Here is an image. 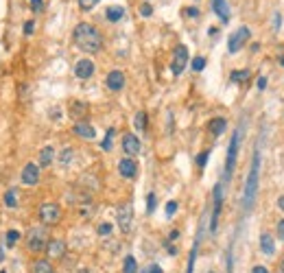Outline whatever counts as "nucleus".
<instances>
[{
    "instance_id": "6e6552de",
    "label": "nucleus",
    "mask_w": 284,
    "mask_h": 273,
    "mask_svg": "<svg viewBox=\"0 0 284 273\" xmlns=\"http://www.w3.org/2000/svg\"><path fill=\"white\" fill-rule=\"evenodd\" d=\"M249 37H251V31H249L247 27L236 29V31L230 35V39H227V50H230L232 55L238 53V50H241V48L247 44V39H249Z\"/></svg>"
},
{
    "instance_id": "393cba45",
    "label": "nucleus",
    "mask_w": 284,
    "mask_h": 273,
    "mask_svg": "<svg viewBox=\"0 0 284 273\" xmlns=\"http://www.w3.org/2000/svg\"><path fill=\"white\" fill-rule=\"evenodd\" d=\"M251 77L249 70H234V72L230 74V81H234V83H243V81H247Z\"/></svg>"
},
{
    "instance_id": "4c0bfd02",
    "label": "nucleus",
    "mask_w": 284,
    "mask_h": 273,
    "mask_svg": "<svg viewBox=\"0 0 284 273\" xmlns=\"http://www.w3.org/2000/svg\"><path fill=\"white\" fill-rule=\"evenodd\" d=\"M177 212V201H169L166 204V216H173Z\"/></svg>"
},
{
    "instance_id": "a878e982",
    "label": "nucleus",
    "mask_w": 284,
    "mask_h": 273,
    "mask_svg": "<svg viewBox=\"0 0 284 273\" xmlns=\"http://www.w3.org/2000/svg\"><path fill=\"white\" fill-rule=\"evenodd\" d=\"M123 273H138V262H136L134 256H127V258H125Z\"/></svg>"
},
{
    "instance_id": "f3484780",
    "label": "nucleus",
    "mask_w": 284,
    "mask_h": 273,
    "mask_svg": "<svg viewBox=\"0 0 284 273\" xmlns=\"http://www.w3.org/2000/svg\"><path fill=\"white\" fill-rule=\"evenodd\" d=\"M70 116H72L74 120H83L85 116H88V103H83V101H72L70 103Z\"/></svg>"
},
{
    "instance_id": "e433bc0d",
    "label": "nucleus",
    "mask_w": 284,
    "mask_h": 273,
    "mask_svg": "<svg viewBox=\"0 0 284 273\" xmlns=\"http://www.w3.org/2000/svg\"><path fill=\"white\" fill-rule=\"evenodd\" d=\"M96 232H99L101 236H109V234H111V225H109V223H101Z\"/></svg>"
},
{
    "instance_id": "39448f33",
    "label": "nucleus",
    "mask_w": 284,
    "mask_h": 273,
    "mask_svg": "<svg viewBox=\"0 0 284 273\" xmlns=\"http://www.w3.org/2000/svg\"><path fill=\"white\" fill-rule=\"evenodd\" d=\"M116 221L123 234H129L131 227H134V205L131 204H120L116 210Z\"/></svg>"
},
{
    "instance_id": "72a5a7b5",
    "label": "nucleus",
    "mask_w": 284,
    "mask_h": 273,
    "mask_svg": "<svg viewBox=\"0 0 284 273\" xmlns=\"http://www.w3.org/2000/svg\"><path fill=\"white\" fill-rule=\"evenodd\" d=\"M31 2V11L33 13H42L44 11V0H29Z\"/></svg>"
},
{
    "instance_id": "423d86ee",
    "label": "nucleus",
    "mask_w": 284,
    "mask_h": 273,
    "mask_svg": "<svg viewBox=\"0 0 284 273\" xmlns=\"http://www.w3.org/2000/svg\"><path fill=\"white\" fill-rule=\"evenodd\" d=\"M186 66H188V48H186L184 44H179V46H175V50H173V59H171V72H173L175 77H179V74L186 70Z\"/></svg>"
},
{
    "instance_id": "9d476101",
    "label": "nucleus",
    "mask_w": 284,
    "mask_h": 273,
    "mask_svg": "<svg viewBox=\"0 0 284 273\" xmlns=\"http://www.w3.org/2000/svg\"><path fill=\"white\" fill-rule=\"evenodd\" d=\"M74 74H77V79H81V81H88L94 74V62L88 57L79 59V62L74 64Z\"/></svg>"
},
{
    "instance_id": "c756f323",
    "label": "nucleus",
    "mask_w": 284,
    "mask_h": 273,
    "mask_svg": "<svg viewBox=\"0 0 284 273\" xmlns=\"http://www.w3.org/2000/svg\"><path fill=\"white\" fill-rule=\"evenodd\" d=\"M96 4H99V0H79V9H81V11H92Z\"/></svg>"
},
{
    "instance_id": "bb28decb",
    "label": "nucleus",
    "mask_w": 284,
    "mask_h": 273,
    "mask_svg": "<svg viewBox=\"0 0 284 273\" xmlns=\"http://www.w3.org/2000/svg\"><path fill=\"white\" fill-rule=\"evenodd\" d=\"M114 138H116V129H107V134H105V140L101 142L103 151H111V146H114Z\"/></svg>"
},
{
    "instance_id": "49530a36",
    "label": "nucleus",
    "mask_w": 284,
    "mask_h": 273,
    "mask_svg": "<svg viewBox=\"0 0 284 273\" xmlns=\"http://www.w3.org/2000/svg\"><path fill=\"white\" fill-rule=\"evenodd\" d=\"M177 236H179V232L173 230V232H171V234H169V240H177Z\"/></svg>"
},
{
    "instance_id": "ea45409f",
    "label": "nucleus",
    "mask_w": 284,
    "mask_h": 273,
    "mask_svg": "<svg viewBox=\"0 0 284 273\" xmlns=\"http://www.w3.org/2000/svg\"><path fill=\"white\" fill-rule=\"evenodd\" d=\"M184 11H186V16H188V18H197V16H199V9H197V7H186Z\"/></svg>"
},
{
    "instance_id": "2eb2a0df",
    "label": "nucleus",
    "mask_w": 284,
    "mask_h": 273,
    "mask_svg": "<svg viewBox=\"0 0 284 273\" xmlns=\"http://www.w3.org/2000/svg\"><path fill=\"white\" fill-rule=\"evenodd\" d=\"M24 186H35L39 181V166L37 164H27L22 169V175H20Z\"/></svg>"
},
{
    "instance_id": "aec40b11",
    "label": "nucleus",
    "mask_w": 284,
    "mask_h": 273,
    "mask_svg": "<svg viewBox=\"0 0 284 273\" xmlns=\"http://www.w3.org/2000/svg\"><path fill=\"white\" fill-rule=\"evenodd\" d=\"M260 251L265 256H273V251H276V242H273L271 234H260Z\"/></svg>"
},
{
    "instance_id": "c03bdc74",
    "label": "nucleus",
    "mask_w": 284,
    "mask_h": 273,
    "mask_svg": "<svg viewBox=\"0 0 284 273\" xmlns=\"http://www.w3.org/2000/svg\"><path fill=\"white\" fill-rule=\"evenodd\" d=\"M144 273H162V267H160V265H151Z\"/></svg>"
},
{
    "instance_id": "79ce46f5",
    "label": "nucleus",
    "mask_w": 284,
    "mask_h": 273,
    "mask_svg": "<svg viewBox=\"0 0 284 273\" xmlns=\"http://www.w3.org/2000/svg\"><path fill=\"white\" fill-rule=\"evenodd\" d=\"M278 239L280 240H284V219L278 223Z\"/></svg>"
},
{
    "instance_id": "f704fd0d",
    "label": "nucleus",
    "mask_w": 284,
    "mask_h": 273,
    "mask_svg": "<svg viewBox=\"0 0 284 273\" xmlns=\"http://www.w3.org/2000/svg\"><path fill=\"white\" fill-rule=\"evenodd\" d=\"M140 16H142V18H151V16H153V7H151L149 2H144V4L140 7Z\"/></svg>"
},
{
    "instance_id": "5701e85b",
    "label": "nucleus",
    "mask_w": 284,
    "mask_h": 273,
    "mask_svg": "<svg viewBox=\"0 0 284 273\" xmlns=\"http://www.w3.org/2000/svg\"><path fill=\"white\" fill-rule=\"evenodd\" d=\"M4 205L7 208H18V188H9L7 193H4Z\"/></svg>"
},
{
    "instance_id": "4468645a",
    "label": "nucleus",
    "mask_w": 284,
    "mask_h": 273,
    "mask_svg": "<svg viewBox=\"0 0 284 273\" xmlns=\"http://www.w3.org/2000/svg\"><path fill=\"white\" fill-rule=\"evenodd\" d=\"M221 205H223V186L216 184L214 188V210H212V221H210V230L216 232V223H219V214H221Z\"/></svg>"
},
{
    "instance_id": "a18cd8bd",
    "label": "nucleus",
    "mask_w": 284,
    "mask_h": 273,
    "mask_svg": "<svg viewBox=\"0 0 284 273\" xmlns=\"http://www.w3.org/2000/svg\"><path fill=\"white\" fill-rule=\"evenodd\" d=\"M251 273H269V269H267V267H262V265H258V267H253V269H251Z\"/></svg>"
},
{
    "instance_id": "6ab92c4d",
    "label": "nucleus",
    "mask_w": 284,
    "mask_h": 273,
    "mask_svg": "<svg viewBox=\"0 0 284 273\" xmlns=\"http://www.w3.org/2000/svg\"><path fill=\"white\" fill-rule=\"evenodd\" d=\"M31 271L33 273H55V267H53V262H50L48 258H37V260L33 262Z\"/></svg>"
},
{
    "instance_id": "9b49d317",
    "label": "nucleus",
    "mask_w": 284,
    "mask_h": 273,
    "mask_svg": "<svg viewBox=\"0 0 284 273\" xmlns=\"http://www.w3.org/2000/svg\"><path fill=\"white\" fill-rule=\"evenodd\" d=\"M140 140H138V136H134V134H125L123 136V151L127 153V158H136V155L140 153Z\"/></svg>"
},
{
    "instance_id": "412c9836",
    "label": "nucleus",
    "mask_w": 284,
    "mask_h": 273,
    "mask_svg": "<svg viewBox=\"0 0 284 273\" xmlns=\"http://www.w3.org/2000/svg\"><path fill=\"white\" fill-rule=\"evenodd\" d=\"M53 155H55V149H53V146H44V149L39 151V158H37V166H39V169H46V166H50V162H53Z\"/></svg>"
},
{
    "instance_id": "b1692460",
    "label": "nucleus",
    "mask_w": 284,
    "mask_h": 273,
    "mask_svg": "<svg viewBox=\"0 0 284 273\" xmlns=\"http://www.w3.org/2000/svg\"><path fill=\"white\" fill-rule=\"evenodd\" d=\"M105 16H107L109 22H118V20H123V16H125V9L123 7H107Z\"/></svg>"
},
{
    "instance_id": "dca6fc26",
    "label": "nucleus",
    "mask_w": 284,
    "mask_h": 273,
    "mask_svg": "<svg viewBox=\"0 0 284 273\" xmlns=\"http://www.w3.org/2000/svg\"><path fill=\"white\" fill-rule=\"evenodd\" d=\"M72 134L79 136V138H83V140H94V138H96L94 127H92L90 123H85V120H79V123H74Z\"/></svg>"
},
{
    "instance_id": "f8f14e48",
    "label": "nucleus",
    "mask_w": 284,
    "mask_h": 273,
    "mask_svg": "<svg viewBox=\"0 0 284 273\" xmlns=\"http://www.w3.org/2000/svg\"><path fill=\"white\" fill-rule=\"evenodd\" d=\"M118 173H120V177H125V179H134V177L138 175V164H136V160L123 158L118 162Z\"/></svg>"
},
{
    "instance_id": "1a4fd4ad",
    "label": "nucleus",
    "mask_w": 284,
    "mask_h": 273,
    "mask_svg": "<svg viewBox=\"0 0 284 273\" xmlns=\"http://www.w3.org/2000/svg\"><path fill=\"white\" fill-rule=\"evenodd\" d=\"M66 249H68V245H66L64 239H50L46 245V256L53 258V260H59V258L66 256Z\"/></svg>"
},
{
    "instance_id": "de8ad7c7",
    "label": "nucleus",
    "mask_w": 284,
    "mask_h": 273,
    "mask_svg": "<svg viewBox=\"0 0 284 273\" xmlns=\"http://www.w3.org/2000/svg\"><path fill=\"white\" fill-rule=\"evenodd\" d=\"M278 208L284 210V197H280V199H278Z\"/></svg>"
},
{
    "instance_id": "7ed1b4c3",
    "label": "nucleus",
    "mask_w": 284,
    "mask_h": 273,
    "mask_svg": "<svg viewBox=\"0 0 284 273\" xmlns=\"http://www.w3.org/2000/svg\"><path fill=\"white\" fill-rule=\"evenodd\" d=\"M48 240H50V232H48L46 225H35L27 232V236H24L27 249L31 251V254H42V251H46Z\"/></svg>"
},
{
    "instance_id": "0eeeda50",
    "label": "nucleus",
    "mask_w": 284,
    "mask_h": 273,
    "mask_svg": "<svg viewBox=\"0 0 284 273\" xmlns=\"http://www.w3.org/2000/svg\"><path fill=\"white\" fill-rule=\"evenodd\" d=\"M238 146H241V129L232 136V142L230 149H227V160H225V179H230L232 173H234V166H236V158H238Z\"/></svg>"
},
{
    "instance_id": "473e14b6",
    "label": "nucleus",
    "mask_w": 284,
    "mask_h": 273,
    "mask_svg": "<svg viewBox=\"0 0 284 273\" xmlns=\"http://www.w3.org/2000/svg\"><path fill=\"white\" fill-rule=\"evenodd\" d=\"M208 158H210V151H201V153L197 155V166H199V169H204L206 162H208Z\"/></svg>"
},
{
    "instance_id": "ddd939ff",
    "label": "nucleus",
    "mask_w": 284,
    "mask_h": 273,
    "mask_svg": "<svg viewBox=\"0 0 284 273\" xmlns=\"http://www.w3.org/2000/svg\"><path fill=\"white\" fill-rule=\"evenodd\" d=\"M105 85H107V90H111V92H120L125 88V72L111 70L107 77H105Z\"/></svg>"
},
{
    "instance_id": "58836bf2",
    "label": "nucleus",
    "mask_w": 284,
    "mask_h": 273,
    "mask_svg": "<svg viewBox=\"0 0 284 273\" xmlns=\"http://www.w3.org/2000/svg\"><path fill=\"white\" fill-rule=\"evenodd\" d=\"M33 29H35V22H33V20L24 22V35H33Z\"/></svg>"
},
{
    "instance_id": "7c9ffc66",
    "label": "nucleus",
    "mask_w": 284,
    "mask_h": 273,
    "mask_svg": "<svg viewBox=\"0 0 284 273\" xmlns=\"http://www.w3.org/2000/svg\"><path fill=\"white\" fill-rule=\"evenodd\" d=\"M72 155H74V149H70V146H68V149H64L62 155H59V164H68V162L72 160Z\"/></svg>"
},
{
    "instance_id": "cd10ccee",
    "label": "nucleus",
    "mask_w": 284,
    "mask_h": 273,
    "mask_svg": "<svg viewBox=\"0 0 284 273\" xmlns=\"http://www.w3.org/2000/svg\"><path fill=\"white\" fill-rule=\"evenodd\" d=\"M134 125H136V129H138L140 134H144V131H146V114H144V112H138V114H136Z\"/></svg>"
},
{
    "instance_id": "f257e3e1",
    "label": "nucleus",
    "mask_w": 284,
    "mask_h": 273,
    "mask_svg": "<svg viewBox=\"0 0 284 273\" xmlns=\"http://www.w3.org/2000/svg\"><path fill=\"white\" fill-rule=\"evenodd\" d=\"M72 37H74L77 48L83 50V53H88V55H96L103 50V35H101L99 29L90 22H79L77 27H74Z\"/></svg>"
},
{
    "instance_id": "c85d7f7f",
    "label": "nucleus",
    "mask_w": 284,
    "mask_h": 273,
    "mask_svg": "<svg viewBox=\"0 0 284 273\" xmlns=\"http://www.w3.org/2000/svg\"><path fill=\"white\" fill-rule=\"evenodd\" d=\"M18 240H20V232H18V230H9L7 236H4V245H7L9 249H11V247L16 245Z\"/></svg>"
},
{
    "instance_id": "37998d69",
    "label": "nucleus",
    "mask_w": 284,
    "mask_h": 273,
    "mask_svg": "<svg viewBox=\"0 0 284 273\" xmlns=\"http://www.w3.org/2000/svg\"><path fill=\"white\" fill-rule=\"evenodd\" d=\"M258 90H265L267 88V77H258Z\"/></svg>"
},
{
    "instance_id": "2f4dec72",
    "label": "nucleus",
    "mask_w": 284,
    "mask_h": 273,
    "mask_svg": "<svg viewBox=\"0 0 284 273\" xmlns=\"http://www.w3.org/2000/svg\"><path fill=\"white\" fill-rule=\"evenodd\" d=\"M206 68V57H201V55H199V57H195V59H192V70H197V72H201V70H204Z\"/></svg>"
},
{
    "instance_id": "4be33fe9",
    "label": "nucleus",
    "mask_w": 284,
    "mask_h": 273,
    "mask_svg": "<svg viewBox=\"0 0 284 273\" xmlns=\"http://www.w3.org/2000/svg\"><path fill=\"white\" fill-rule=\"evenodd\" d=\"M212 9H214V13L223 20V22H227V20H230V9H227L225 0H212Z\"/></svg>"
},
{
    "instance_id": "3c124183",
    "label": "nucleus",
    "mask_w": 284,
    "mask_h": 273,
    "mask_svg": "<svg viewBox=\"0 0 284 273\" xmlns=\"http://www.w3.org/2000/svg\"><path fill=\"white\" fill-rule=\"evenodd\" d=\"M0 273H7V271H0Z\"/></svg>"
},
{
    "instance_id": "a19ab883",
    "label": "nucleus",
    "mask_w": 284,
    "mask_h": 273,
    "mask_svg": "<svg viewBox=\"0 0 284 273\" xmlns=\"http://www.w3.org/2000/svg\"><path fill=\"white\" fill-rule=\"evenodd\" d=\"M280 24H282V16H280V11H276V16H273V29H280Z\"/></svg>"
},
{
    "instance_id": "20e7f679",
    "label": "nucleus",
    "mask_w": 284,
    "mask_h": 273,
    "mask_svg": "<svg viewBox=\"0 0 284 273\" xmlns=\"http://www.w3.org/2000/svg\"><path fill=\"white\" fill-rule=\"evenodd\" d=\"M37 219L46 227L57 225L59 221H62V208H59V204H55V201H44V204H39Z\"/></svg>"
},
{
    "instance_id": "f03ea898",
    "label": "nucleus",
    "mask_w": 284,
    "mask_h": 273,
    "mask_svg": "<svg viewBox=\"0 0 284 273\" xmlns=\"http://www.w3.org/2000/svg\"><path fill=\"white\" fill-rule=\"evenodd\" d=\"M258 171H260V153H253L251 160V169H249V177H247L245 184V193H243V204H245V212L251 210L253 201H256V193H258Z\"/></svg>"
},
{
    "instance_id": "c9c22d12",
    "label": "nucleus",
    "mask_w": 284,
    "mask_h": 273,
    "mask_svg": "<svg viewBox=\"0 0 284 273\" xmlns=\"http://www.w3.org/2000/svg\"><path fill=\"white\" fill-rule=\"evenodd\" d=\"M153 210H155V195H153V193H149V195H146V212L151 214Z\"/></svg>"
},
{
    "instance_id": "8fccbe9b",
    "label": "nucleus",
    "mask_w": 284,
    "mask_h": 273,
    "mask_svg": "<svg viewBox=\"0 0 284 273\" xmlns=\"http://www.w3.org/2000/svg\"><path fill=\"white\" fill-rule=\"evenodd\" d=\"M282 273H284V260H282Z\"/></svg>"
},
{
    "instance_id": "a211bd4d",
    "label": "nucleus",
    "mask_w": 284,
    "mask_h": 273,
    "mask_svg": "<svg viewBox=\"0 0 284 273\" xmlns=\"http://www.w3.org/2000/svg\"><path fill=\"white\" fill-rule=\"evenodd\" d=\"M225 127H227V120L225 118H212L208 123V131H210L214 138H219L221 134H225Z\"/></svg>"
},
{
    "instance_id": "09e8293b",
    "label": "nucleus",
    "mask_w": 284,
    "mask_h": 273,
    "mask_svg": "<svg viewBox=\"0 0 284 273\" xmlns=\"http://www.w3.org/2000/svg\"><path fill=\"white\" fill-rule=\"evenodd\" d=\"M280 64H282V66H284V55H282V57H280Z\"/></svg>"
}]
</instances>
